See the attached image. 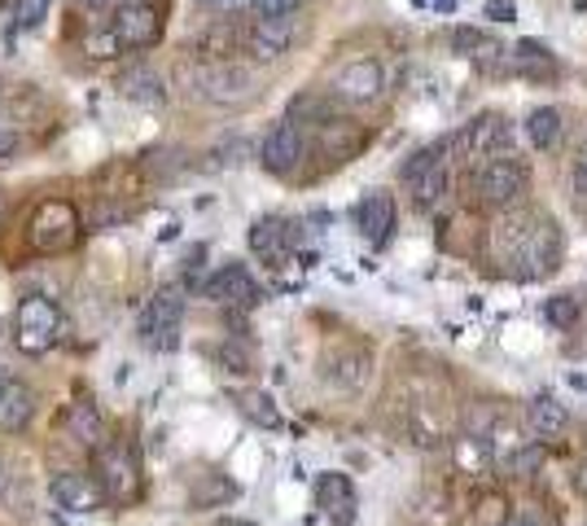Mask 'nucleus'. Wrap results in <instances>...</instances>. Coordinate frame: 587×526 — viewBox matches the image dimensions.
I'll use <instances>...</instances> for the list:
<instances>
[{"label": "nucleus", "mask_w": 587, "mask_h": 526, "mask_svg": "<svg viewBox=\"0 0 587 526\" xmlns=\"http://www.w3.org/2000/svg\"><path fill=\"white\" fill-rule=\"evenodd\" d=\"M93 482L101 487V500H106V504H119V509L136 504V500H141V487H145L136 447L123 443V439L101 443V447H97V461H93Z\"/></svg>", "instance_id": "1"}, {"label": "nucleus", "mask_w": 587, "mask_h": 526, "mask_svg": "<svg viewBox=\"0 0 587 526\" xmlns=\"http://www.w3.org/2000/svg\"><path fill=\"white\" fill-rule=\"evenodd\" d=\"M189 84L211 106H245L259 93V75L241 62H206V67L189 71Z\"/></svg>", "instance_id": "2"}, {"label": "nucleus", "mask_w": 587, "mask_h": 526, "mask_svg": "<svg viewBox=\"0 0 587 526\" xmlns=\"http://www.w3.org/2000/svg\"><path fill=\"white\" fill-rule=\"evenodd\" d=\"M180 325H184V290L163 286L136 316V338L149 351H176L180 347Z\"/></svg>", "instance_id": "3"}, {"label": "nucleus", "mask_w": 587, "mask_h": 526, "mask_svg": "<svg viewBox=\"0 0 587 526\" xmlns=\"http://www.w3.org/2000/svg\"><path fill=\"white\" fill-rule=\"evenodd\" d=\"M14 343L27 351V356H45L62 343V312L53 299L45 295H27L14 312Z\"/></svg>", "instance_id": "4"}, {"label": "nucleus", "mask_w": 587, "mask_h": 526, "mask_svg": "<svg viewBox=\"0 0 587 526\" xmlns=\"http://www.w3.org/2000/svg\"><path fill=\"white\" fill-rule=\"evenodd\" d=\"M80 211L62 198H49L32 211V224H27V237L36 246V254H67L75 241H80Z\"/></svg>", "instance_id": "5"}, {"label": "nucleus", "mask_w": 587, "mask_h": 526, "mask_svg": "<svg viewBox=\"0 0 587 526\" xmlns=\"http://www.w3.org/2000/svg\"><path fill=\"white\" fill-rule=\"evenodd\" d=\"M561 263V232L552 219H539L530 215V228L517 246V259H513V273L526 277V282H539V277H552Z\"/></svg>", "instance_id": "6"}, {"label": "nucleus", "mask_w": 587, "mask_h": 526, "mask_svg": "<svg viewBox=\"0 0 587 526\" xmlns=\"http://www.w3.org/2000/svg\"><path fill=\"white\" fill-rule=\"evenodd\" d=\"M399 180L408 184V193H412V202L421 211L439 206L447 198V189H452V171H447L443 150H417V154H408V163L399 167Z\"/></svg>", "instance_id": "7"}, {"label": "nucleus", "mask_w": 587, "mask_h": 526, "mask_svg": "<svg viewBox=\"0 0 587 526\" xmlns=\"http://www.w3.org/2000/svg\"><path fill=\"white\" fill-rule=\"evenodd\" d=\"M526 184H530V176H526V167H522L513 154H504V158H487V163L478 167V176H474L478 198H482L487 206H495V211L517 206V202L526 198Z\"/></svg>", "instance_id": "8"}, {"label": "nucleus", "mask_w": 587, "mask_h": 526, "mask_svg": "<svg viewBox=\"0 0 587 526\" xmlns=\"http://www.w3.org/2000/svg\"><path fill=\"white\" fill-rule=\"evenodd\" d=\"M202 295L215 303V308H254L263 299L259 282L250 277L245 263H224V268H215L206 282H202Z\"/></svg>", "instance_id": "9"}, {"label": "nucleus", "mask_w": 587, "mask_h": 526, "mask_svg": "<svg viewBox=\"0 0 587 526\" xmlns=\"http://www.w3.org/2000/svg\"><path fill=\"white\" fill-rule=\"evenodd\" d=\"M382 93H386V71H382V62H373V58L347 62V67L334 75V97L347 101V106H373V101H382Z\"/></svg>", "instance_id": "10"}, {"label": "nucleus", "mask_w": 587, "mask_h": 526, "mask_svg": "<svg viewBox=\"0 0 587 526\" xmlns=\"http://www.w3.org/2000/svg\"><path fill=\"white\" fill-rule=\"evenodd\" d=\"M303 150H308V141H303L299 123L285 119V123L267 128V136L259 141V163L272 176H294V171H299V163H303Z\"/></svg>", "instance_id": "11"}, {"label": "nucleus", "mask_w": 587, "mask_h": 526, "mask_svg": "<svg viewBox=\"0 0 587 526\" xmlns=\"http://www.w3.org/2000/svg\"><path fill=\"white\" fill-rule=\"evenodd\" d=\"M373 378V351L364 347H338L321 360V382L334 386V391H364Z\"/></svg>", "instance_id": "12"}, {"label": "nucleus", "mask_w": 587, "mask_h": 526, "mask_svg": "<svg viewBox=\"0 0 587 526\" xmlns=\"http://www.w3.org/2000/svg\"><path fill=\"white\" fill-rule=\"evenodd\" d=\"M456 145H460L465 158H474V163L504 158L508 145H513V128H508V119H500V115H482V119H474V123L456 136Z\"/></svg>", "instance_id": "13"}, {"label": "nucleus", "mask_w": 587, "mask_h": 526, "mask_svg": "<svg viewBox=\"0 0 587 526\" xmlns=\"http://www.w3.org/2000/svg\"><path fill=\"white\" fill-rule=\"evenodd\" d=\"M294 36H299V23L294 19H254L241 40H245V53L254 62H276L294 49Z\"/></svg>", "instance_id": "14"}, {"label": "nucleus", "mask_w": 587, "mask_h": 526, "mask_svg": "<svg viewBox=\"0 0 587 526\" xmlns=\"http://www.w3.org/2000/svg\"><path fill=\"white\" fill-rule=\"evenodd\" d=\"M110 32H115L119 49H149L158 40L163 23H158L149 0H136V5H119V14L110 19Z\"/></svg>", "instance_id": "15"}, {"label": "nucleus", "mask_w": 587, "mask_h": 526, "mask_svg": "<svg viewBox=\"0 0 587 526\" xmlns=\"http://www.w3.org/2000/svg\"><path fill=\"white\" fill-rule=\"evenodd\" d=\"M316 504L325 509V517L330 522H338V526H351L356 522V509H360V500H356V482L347 478V474H321L316 478Z\"/></svg>", "instance_id": "16"}, {"label": "nucleus", "mask_w": 587, "mask_h": 526, "mask_svg": "<svg viewBox=\"0 0 587 526\" xmlns=\"http://www.w3.org/2000/svg\"><path fill=\"white\" fill-rule=\"evenodd\" d=\"M49 495L58 509L67 513H97L106 500H101V487L93 482V474H58L49 482Z\"/></svg>", "instance_id": "17"}, {"label": "nucleus", "mask_w": 587, "mask_h": 526, "mask_svg": "<svg viewBox=\"0 0 587 526\" xmlns=\"http://www.w3.org/2000/svg\"><path fill=\"white\" fill-rule=\"evenodd\" d=\"M289 246H294V228L276 215H263L254 228H250V250L267 263V268H280V263L289 259Z\"/></svg>", "instance_id": "18"}, {"label": "nucleus", "mask_w": 587, "mask_h": 526, "mask_svg": "<svg viewBox=\"0 0 587 526\" xmlns=\"http://www.w3.org/2000/svg\"><path fill=\"white\" fill-rule=\"evenodd\" d=\"M32 413H36V391L19 378L0 382V430L5 434H19L32 426Z\"/></svg>", "instance_id": "19"}, {"label": "nucleus", "mask_w": 587, "mask_h": 526, "mask_svg": "<svg viewBox=\"0 0 587 526\" xmlns=\"http://www.w3.org/2000/svg\"><path fill=\"white\" fill-rule=\"evenodd\" d=\"M526 430H530L539 443L561 439V434L570 430V413H565V404H561V399H552V395L530 399V404H526Z\"/></svg>", "instance_id": "20"}, {"label": "nucleus", "mask_w": 587, "mask_h": 526, "mask_svg": "<svg viewBox=\"0 0 587 526\" xmlns=\"http://www.w3.org/2000/svg\"><path fill=\"white\" fill-rule=\"evenodd\" d=\"M119 93L128 97V101H136V106H163L167 101V84H163V75L154 71V67H132V71H123L119 75Z\"/></svg>", "instance_id": "21"}, {"label": "nucleus", "mask_w": 587, "mask_h": 526, "mask_svg": "<svg viewBox=\"0 0 587 526\" xmlns=\"http://www.w3.org/2000/svg\"><path fill=\"white\" fill-rule=\"evenodd\" d=\"M360 232H364V241H373V246H382L386 237H391V228H395V198L391 193H369L364 202H360Z\"/></svg>", "instance_id": "22"}, {"label": "nucleus", "mask_w": 587, "mask_h": 526, "mask_svg": "<svg viewBox=\"0 0 587 526\" xmlns=\"http://www.w3.org/2000/svg\"><path fill=\"white\" fill-rule=\"evenodd\" d=\"M67 426H71V439L80 443V447H101L106 443V417L97 413V404H88V399H75L71 404V413H67Z\"/></svg>", "instance_id": "23"}, {"label": "nucleus", "mask_w": 587, "mask_h": 526, "mask_svg": "<svg viewBox=\"0 0 587 526\" xmlns=\"http://www.w3.org/2000/svg\"><path fill=\"white\" fill-rule=\"evenodd\" d=\"M526 136L535 150H552L561 141V110L556 106H539L526 115Z\"/></svg>", "instance_id": "24"}, {"label": "nucleus", "mask_w": 587, "mask_h": 526, "mask_svg": "<svg viewBox=\"0 0 587 526\" xmlns=\"http://www.w3.org/2000/svg\"><path fill=\"white\" fill-rule=\"evenodd\" d=\"M237 408H241L254 426H263V430H276V426H280V408L272 404L267 391H241V395H237Z\"/></svg>", "instance_id": "25"}, {"label": "nucleus", "mask_w": 587, "mask_h": 526, "mask_svg": "<svg viewBox=\"0 0 587 526\" xmlns=\"http://www.w3.org/2000/svg\"><path fill=\"white\" fill-rule=\"evenodd\" d=\"M578 316H583V308H578L574 295H552V299L543 303V321H548L552 330H574Z\"/></svg>", "instance_id": "26"}, {"label": "nucleus", "mask_w": 587, "mask_h": 526, "mask_svg": "<svg viewBox=\"0 0 587 526\" xmlns=\"http://www.w3.org/2000/svg\"><path fill=\"white\" fill-rule=\"evenodd\" d=\"M452 45H456V53H465V58H495V53H504L491 36H482V32H469V27H460L456 36H452Z\"/></svg>", "instance_id": "27"}, {"label": "nucleus", "mask_w": 587, "mask_h": 526, "mask_svg": "<svg viewBox=\"0 0 587 526\" xmlns=\"http://www.w3.org/2000/svg\"><path fill=\"white\" fill-rule=\"evenodd\" d=\"M49 10H53V0H19V5H14V27L19 32H36L49 19Z\"/></svg>", "instance_id": "28"}, {"label": "nucleus", "mask_w": 587, "mask_h": 526, "mask_svg": "<svg viewBox=\"0 0 587 526\" xmlns=\"http://www.w3.org/2000/svg\"><path fill=\"white\" fill-rule=\"evenodd\" d=\"M215 360L224 364V373H237V378H245L254 369V360H250V351L241 343H219L215 347Z\"/></svg>", "instance_id": "29"}, {"label": "nucleus", "mask_w": 587, "mask_h": 526, "mask_svg": "<svg viewBox=\"0 0 587 526\" xmlns=\"http://www.w3.org/2000/svg\"><path fill=\"white\" fill-rule=\"evenodd\" d=\"M245 5L259 14V19H294L308 0H245Z\"/></svg>", "instance_id": "30"}, {"label": "nucleus", "mask_w": 587, "mask_h": 526, "mask_svg": "<svg viewBox=\"0 0 587 526\" xmlns=\"http://www.w3.org/2000/svg\"><path fill=\"white\" fill-rule=\"evenodd\" d=\"M539 465H543V452H539V443H530V447H522V452H513L504 469H508L513 478H530V474H539Z\"/></svg>", "instance_id": "31"}, {"label": "nucleus", "mask_w": 587, "mask_h": 526, "mask_svg": "<svg viewBox=\"0 0 587 526\" xmlns=\"http://www.w3.org/2000/svg\"><path fill=\"white\" fill-rule=\"evenodd\" d=\"M84 49L93 53V58H119L123 49H119V40H115V32L110 27H97L88 40H84Z\"/></svg>", "instance_id": "32"}, {"label": "nucleus", "mask_w": 587, "mask_h": 526, "mask_svg": "<svg viewBox=\"0 0 587 526\" xmlns=\"http://www.w3.org/2000/svg\"><path fill=\"white\" fill-rule=\"evenodd\" d=\"M495 526H552V522H548V513H543V509L526 504V509H513L508 517H500Z\"/></svg>", "instance_id": "33"}, {"label": "nucleus", "mask_w": 587, "mask_h": 526, "mask_svg": "<svg viewBox=\"0 0 587 526\" xmlns=\"http://www.w3.org/2000/svg\"><path fill=\"white\" fill-rule=\"evenodd\" d=\"M535 343H539V334H535L530 325H513V330H504V347H508V351H535Z\"/></svg>", "instance_id": "34"}, {"label": "nucleus", "mask_w": 587, "mask_h": 526, "mask_svg": "<svg viewBox=\"0 0 587 526\" xmlns=\"http://www.w3.org/2000/svg\"><path fill=\"white\" fill-rule=\"evenodd\" d=\"M19 154V128L14 123H0V163H10Z\"/></svg>", "instance_id": "35"}, {"label": "nucleus", "mask_w": 587, "mask_h": 526, "mask_svg": "<svg viewBox=\"0 0 587 526\" xmlns=\"http://www.w3.org/2000/svg\"><path fill=\"white\" fill-rule=\"evenodd\" d=\"M487 19H491V23H513V19H517L513 0H487Z\"/></svg>", "instance_id": "36"}, {"label": "nucleus", "mask_w": 587, "mask_h": 526, "mask_svg": "<svg viewBox=\"0 0 587 526\" xmlns=\"http://www.w3.org/2000/svg\"><path fill=\"white\" fill-rule=\"evenodd\" d=\"M206 10H219V14H232V10H245V0H197Z\"/></svg>", "instance_id": "37"}, {"label": "nucleus", "mask_w": 587, "mask_h": 526, "mask_svg": "<svg viewBox=\"0 0 587 526\" xmlns=\"http://www.w3.org/2000/svg\"><path fill=\"white\" fill-rule=\"evenodd\" d=\"M80 5H84L88 14H106V10L115 5V0H80Z\"/></svg>", "instance_id": "38"}, {"label": "nucleus", "mask_w": 587, "mask_h": 526, "mask_svg": "<svg viewBox=\"0 0 587 526\" xmlns=\"http://www.w3.org/2000/svg\"><path fill=\"white\" fill-rule=\"evenodd\" d=\"M574 491H578V495H583V500H587V465H583V469H578V474H574Z\"/></svg>", "instance_id": "39"}, {"label": "nucleus", "mask_w": 587, "mask_h": 526, "mask_svg": "<svg viewBox=\"0 0 587 526\" xmlns=\"http://www.w3.org/2000/svg\"><path fill=\"white\" fill-rule=\"evenodd\" d=\"M215 526H254V522H245V517H219Z\"/></svg>", "instance_id": "40"}, {"label": "nucleus", "mask_w": 587, "mask_h": 526, "mask_svg": "<svg viewBox=\"0 0 587 526\" xmlns=\"http://www.w3.org/2000/svg\"><path fill=\"white\" fill-rule=\"evenodd\" d=\"M0 219H5V198H0Z\"/></svg>", "instance_id": "41"}, {"label": "nucleus", "mask_w": 587, "mask_h": 526, "mask_svg": "<svg viewBox=\"0 0 587 526\" xmlns=\"http://www.w3.org/2000/svg\"><path fill=\"white\" fill-rule=\"evenodd\" d=\"M123 5H136V0H123Z\"/></svg>", "instance_id": "42"}, {"label": "nucleus", "mask_w": 587, "mask_h": 526, "mask_svg": "<svg viewBox=\"0 0 587 526\" xmlns=\"http://www.w3.org/2000/svg\"><path fill=\"white\" fill-rule=\"evenodd\" d=\"M0 334H5V325H0Z\"/></svg>", "instance_id": "43"}]
</instances>
